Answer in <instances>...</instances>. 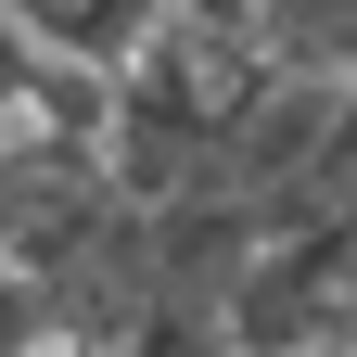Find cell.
Returning <instances> with one entry per match:
<instances>
[{
	"mask_svg": "<svg viewBox=\"0 0 357 357\" xmlns=\"http://www.w3.org/2000/svg\"><path fill=\"white\" fill-rule=\"evenodd\" d=\"M153 13H166V0H13V26H26V38H52V52L89 64V77H115L128 52H141Z\"/></svg>",
	"mask_w": 357,
	"mask_h": 357,
	"instance_id": "obj_1",
	"label": "cell"
},
{
	"mask_svg": "<svg viewBox=\"0 0 357 357\" xmlns=\"http://www.w3.org/2000/svg\"><path fill=\"white\" fill-rule=\"evenodd\" d=\"M0 268H13V255H0Z\"/></svg>",
	"mask_w": 357,
	"mask_h": 357,
	"instance_id": "obj_2",
	"label": "cell"
}]
</instances>
